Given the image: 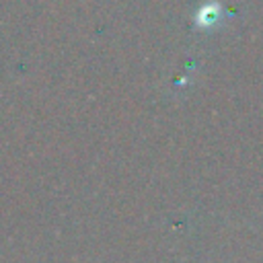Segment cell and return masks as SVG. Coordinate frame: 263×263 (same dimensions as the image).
Returning a JSON list of instances; mask_svg holds the SVG:
<instances>
[{
    "mask_svg": "<svg viewBox=\"0 0 263 263\" xmlns=\"http://www.w3.org/2000/svg\"><path fill=\"white\" fill-rule=\"evenodd\" d=\"M216 14H218V6H203L197 14V23L199 25H210L216 21Z\"/></svg>",
    "mask_w": 263,
    "mask_h": 263,
    "instance_id": "1",
    "label": "cell"
}]
</instances>
